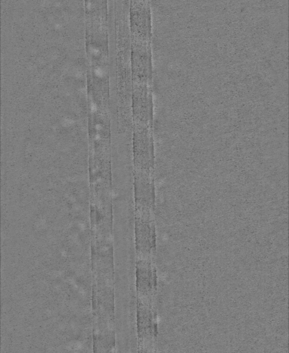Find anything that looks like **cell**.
Instances as JSON below:
<instances>
[{
  "label": "cell",
  "instance_id": "cell-1",
  "mask_svg": "<svg viewBox=\"0 0 289 353\" xmlns=\"http://www.w3.org/2000/svg\"><path fill=\"white\" fill-rule=\"evenodd\" d=\"M131 13L132 29L135 37L139 41L148 42L151 37V18L147 1H135Z\"/></svg>",
  "mask_w": 289,
  "mask_h": 353
},
{
  "label": "cell",
  "instance_id": "cell-2",
  "mask_svg": "<svg viewBox=\"0 0 289 353\" xmlns=\"http://www.w3.org/2000/svg\"><path fill=\"white\" fill-rule=\"evenodd\" d=\"M139 1H147L148 0H139Z\"/></svg>",
  "mask_w": 289,
  "mask_h": 353
}]
</instances>
